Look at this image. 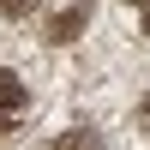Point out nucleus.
<instances>
[{"mask_svg": "<svg viewBox=\"0 0 150 150\" xmlns=\"http://www.w3.org/2000/svg\"><path fill=\"white\" fill-rule=\"evenodd\" d=\"M24 102H30V96H24V78L18 72H0V132H12L24 120Z\"/></svg>", "mask_w": 150, "mask_h": 150, "instance_id": "obj_1", "label": "nucleus"}, {"mask_svg": "<svg viewBox=\"0 0 150 150\" xmlns=\"http://www.w3.org/2000/svg\"><path fill=\"white\" fill-rule=\"evenodd\" d=\"M84 18H90V12H84V6H72V12H60V18L48 24V42H72V36L84 30Z\"/></svg>", "mask_w": 150, "mask_h": 150, "instance_id": "obj_2", "label": "nucleus"}, {"mask_svg": "<svg viewBox=\"0 0 150 150\" xmlns=\"http://www.w3.org/2000/svg\"><path fill=\"white\" fill-rule=\"evenodd\" d=\"M54 150H102V138H96L90 126H72V132H60V138H54Z\"/></svg>", "mask_w": 150, "mask_h": 150, "instance_id": "obj_3", "label": "nucleus"}, {"mask_svg": "<svg viewBox=\"0 0 150 150\" xmlns=\"http://www.w3.org/2000/svg\"><path fill=\"white\" fill-rule=\"evenodd\" d=\"M30 6H36V0H0V18H24Z\"/></svg>", "mask_w": 150, "mask_h": 150, "instance_id": "obj_4", "label": "nucleus"}, {"mask_svg": "<svg viewBox=\"0 0 150 150\" xmlns=\"http://www.w3.org/2000/svg\"><path fill=\"white\" fill-rule=\"evenodd\" d=\"M132 12H138V24L150 30V0H132Z\"/></svg>", "mask_w": 150, "mask_h": 150, "instance_id": "obj_5", "label": "nucleus"}, {"mask_svg": "<svg viewBox=\"0 0 150 150\" xmlns=\"http://www.w3.org/2000/svg\"><path fill=\"white\" fill-rule=\"evenodd\" d=\"M144 126H150V96H144Z\"/></svg>", "mask_w": 150, "mask_h": 150, "instance_id": "obj_6", "label": "nucleus"}]
</instances>
